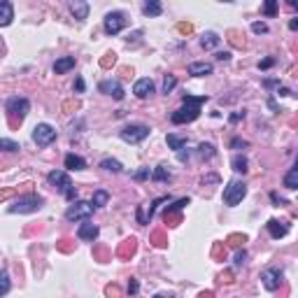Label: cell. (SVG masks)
Returning a JSON list of instances; mask_svg holds the SVG:
<instances>
[{
  "label": "cell",
  "instance_id": "cell-1",
  "mask_svg": "<svg viewBox=\"0 0 298 298\" xmlns=\"http://www.w3.org/2000/svg\"><path fill=\"white\" fill-rule=\"evenodd\" d=\"M203 103H208V96H184L182 107L170 114V121L175 123V126H179V123H189L193 119H198Z\"/></svg>",
  "mask_w": 298,
  "mask_h": 298
},
{
  "label": "cell",
  "instance_id": "cell-2",
  "mask_svg": "<svg viewBox=\"0 0 298 298\" xmlns=\"http://www.w3.org/2000/svg\"><path fill=\"white\" fill-rule=\"evenodd\" d=\"M42 205H44L42 196H37V193H26V196H19L17 201L7 208V212L9 214H30V212L42 210Z\"/></svg>",
  "mask_w": 298,
  "mask_h": 298
},
{
  "label": "cell",
  "instance_id": "cell-3",
  "mask_svg": "<svg viewBox=\"0 0 298 298\" xmlns=\"http://www.w3.org/2000/svg\"><path fill=\"white\" fill-rule=\"evenodd\" d=\"M47 182H49L54 189H59V191H61L70 203H75V198H77V189L72 186L70 177H68L65 170H52V173L47 175Z\"/></svg>",
  "mask_w": 298,
  "mask_h": 298
},
{
  "label": "cell",
  "instance_id": "cell-4",
  "mask_svg": "<svg viewBox=\"0 0 298 298\" xmlns=\"http://www.w3.org/2000/svg\"><path fill=\"white\" fill-rule=\"evenodd\" d=\"M28 110H30V103H28V98H19V96H12L5 100V112L12 121H24L26 119Z\"/></svg>",
  "mask_w": 298,
  "mask_h": 298
},
{
  "label": "cell",
  "instance_id": "cell-5",
  "mask_svg": "<svg viewBox=\"0 0 298 298\" xmlns=\"http://www.w3.org/2000/svg\"><path fill=\"white\" fill-rule=\"evenodd\" d=\"M93 203H89V201H75L65 210V219L68 221H87L91 214H93Z\"/></svg>",
  "mask_w": 298,
  "mask_h": 298
},
{
  "label": "cell",
  "instance_id": "cell-6",
  "mask_svg": "<svg viewBox=\"0 0 298 298\" xmlns=\"http://www.w3.org/2000/svg\"><path fill=\"white\" fill-rule=\"evenodd\" d=\"M245 193H247L245 182H240V179H231L228 186L224 189V203H226L228 208H236L238 203L245 198Z\"/></svg>",
  "mask_w": 298,
  "mask_h": 298
},
{
  "label": "cell",
  "instance_id": "cell-7",
  "mask_svg": "<svg viewBox=\"0 0 298 298\" xmlns=\"http://www.w3.org/2000/svg\"><path fill=\"white\" fill-rule=\"evenodd\" d=\"M149 126H145V123H131V126H126V128H121V140L123 142H131V145H138V142H142L145 138L149 135Z\"/></svg>",
  "mask_w": 298,
  "mask_h": 298
},
{
  "label": "cell",
  "instance_id": "cell-8",
  "mask_svg": "<svg viewBox=\"0 0 298 298\" xmlns=\"http://www.w3.org/2000/svg\"><path fill=\"white\" fill-rule=\"evenodd\" d=\"M56 140V128L49 126V123H37L33 128V142L37 147H49L52 142Z\"/></svg>",
  "mask_w": 298,
  "mask_h": 298
},
{
  "label": "cell",
  "instance_id": "cell-9",
  "mask_svg": "<svg viewBox=\"0 0 298 298\" xmlns=\"http://www.w3.org/2000/svg\"><path fill=\"white\" fill-rule=\"evenodd\" d=\"M126 26V14L123 12H110L103 21V28H105L107 35H117V33H121V28Z\"/></svg>",
  "mask_w": 298,
  "mask_h": 298
},
{
  "label": "cell",
  "instance_id": "cell-10",
  "mask_svg": "<svg viewBox=\"0 0 298 298\" xmlns=\"http://www.w3.org/2000/svg\"><path fill=\"white\" fill-rule=\"evenodd\" d=\"M261 282L268 291H275L282 282V270L280 268H266V270L261 272Z\"/></svg>",
  "mask_w": 298,
  "mask_h": 298
},
{
  "label": "cell",
  "instance_id": "cell-11",
  "mask_svg": "<svg viewBox=\"0 0 298 298\" xmlns=\"http://www.w3.org/2000/svg\"><path fill=\"white\" fill-rule=\"evenodd\" d=\"M98 91H100V93H107V96H112L114 100H121L123 98V87L117 82V79H103V82L98 84Z\"/></svg>",
  "mask_w": 298,
  "mask_h": 298
},
{
  "label": "cell",
  "instance_id": "cell-12",
  "mask_svg": "<svg viewBox=\"0 0 298 298\" xmlns=\"http://www.w3.org/2000/svg\"><path fill=\"white\" fill-rule=\"evenodd\" d=\"M98 226L96 224H89V221H84V224H79V228H77V238L79 240H84V242H93L98 238Z\"/></svg>",
  "mask_w": 298,
  "mask_h": 298
},
{
  "label": "cell",
  "instance_id": "cell-13",
  "mask_svg": "<svg viewBox=\"0 0 298 298\" xmlns=\"http://www.w3.org/2000/svg\"><path fill=\"white\" fill-rule=\"evenodd\" d=\"M133 93L138 98H147V96H151L154 93V82L149 77H142V79H138L135 84H133Z\"/></svg>",
  "mask_w": 298,
  "mask_h": 298
},
{
  "label": "cell",
  "instance_id": "cell-14",
  "mask_svg": "<svg viewBox=\"0 0 298 298\" xmlns=\"http://www.w3.org/2000/svg\"><path fill=\"white\" fill-rule=\"evenodd\" d=\"M166 201H168L166 196H163V198H156V201H151V203H149V210L147 212L142 210V208H138V212H135V214H138V224H149V221H151V217H154V210H156L161 203H166Z\"/></svg>",
  "mask_w": 298,
  "mask_h": 298
},
{
  "label": "cell",
  "instance_id": "cell-15",
  "mask_svg": "<svg viewBox=\"0 0 298 298\" xmlns=\"http://www.w3.org/2000/svg\"><path fill=\"white\" fill-rule=\"evenodd\" d=\"M266 228H268V233H270L272 240H280V238H284L287 233H289V226L282 224V221H277V219H268Z\"/></svg>",
  "mask_w": 298,
  "mask_h": 298
},
{
  "label": "cell",
  "instance_id": "cell-16",
  "mask_svg": "<svg viewBox=\"0 0 298 298\" xmlns=\"http://www.w3.org/2000/svg\"><path fill=\"white\" fill-rule=\"evenodd\" d=\"M68 7H70L72 17L79 19V21H84L89 17V2H84V0H70Z\"/></svg>",
  "mask_w": 298,
  "mask_h": 298
},
{
  "label": "cell",
  "instance_id": "cell-17",
  "mask_svg": "<svg viewBox=\"0 0 298 298\" xmlns=\"http://www.w3.org/2000/svg\"><path fill=\"white\" fill-rule=\"evenodd\" d=\"M75 65H77L75 56H63V59H59V61L54 63V72H56V75H65V72L72 70Z\"/></svg>",
  "mask_w": 298,
  "mask_h": 298
},
{
  "label": "cell",
  "instance_id": "cell-18",
  "mask_svg": "<svg viewBox=\"0 0 298 298\" xmlns=\"http://www.w3.org/2000/svg\"><path fill=\"white\" fill-rule=\"evenodd\" d=\"M189 75L191 77H208V75H212V63H191L189 65Z\"/></svg>",
  "mask_w": 298,
  "mask_h": 298
},
{
  "label": "cell",
  "instance_id": "cell-19",
  "mask_svg": "<svg viewBox=\"0 0 298 298\" xmlns=\"http://www.w3.org/2000/svg\"><path fill=\"white\" fill-rule=\"evenodd\" d=\"M63 163H65L68 170H84V168H87V161L82 156H77V154H65Z\"/></svg>",
  "mask_w": 298,
  "mask_h": 298
},
{
  "label": "cell",
  "instance_id": "cell-20",
  "mask_svg": "<svg viewBox=\"0 0 298 298\" xmlns=\"http://www.w3.org/2000/svg\"><path fill=\"white\" fill-rule=\"evenodd\" d=\"M14 19V9H12V2H0V26H9Z\"/></svg>",
  "mask_w": 298,
  "mask_h": 298
},
{
  "label": "cell",
  "instance_id": "cell-21",
  "mask_svg": "<svg viewBox=\"0 0 298 298\" xmlns=\"http://www.w3.org/2000/svg\"><path fill=\"white\" fill-rule=\"evenodd\" d=\"M151 179H154V182H170V179H173V175H170L168 166H163V163H161V166L154 168V173H151Z\"/></svg>",
  "mask_w": 298,
  "mask_h": 298
},
{
  "label": "cell",
  "instance_id": "cell-22",
  "mask_svg": "<svg viewBox=\"0 0 298 298\" xmlns=\"http://www.w3.org/2000/svg\"><path fill=\"white\" fill-rule=\"evenodd\" d=\"M161 12H163V7H161V2H156V0H149V2L142 5V14L145 17H158Z\"/></svg>",
  "mask_w": 298,
  "mask_h": 298
},
{
  "label": "cell",
  "instance_id": "cell-23",
  "mask_svg": "<svg viewBox=\"0 0 298 298\" xmlns=\"http://www.w3.org/2000/svg\"><path fill=\"white\" fill-rule=\"evenodd\" d=\"M166 142H168V147L175 149L177 154H179V151L186 147V138H179V135H173V133H170V135H166Z\"/></svg>",
  "mask_w": 298,
  "mask_h": 298
},
{
  "label": "cell",
  "instance_id": "cell-24",
  "mask_svg": "<svg viewBox=\"0 0 298 298\" xmlns=\"http://www.w3.org/2000/svg\"><path fill=\"white\" fill-rule=\"evenodd\" d=\"M107 201H110V193L103 191V189H98V191L93 193V198H91V203H93V208H96V210H100V208H105Z\"/></svg>",
  "mask_w": 298,
  "mask_h": 298
},
{
  "label": "cell",
  "instance_id": "cell-25",
  "mask_svg": "<svg viewBox=\"0 0 298 298\" xmlns=\"http://www.w3.org/2000/svg\"><path fill=\"white\" fill-rule=\"evenodd\" d=\"M100 168L107 170V173H121L123 170V166L117 161V158H103V161H100Z\"/></svg>",
  "mask_w": 298,
  "mask_h": 298
},
{
  "label": "cell",
  "instance_id": "cell-26",
  "mask_svg": "<svg viewBox=\"0 0 298 298\" xmlns=\"http://www.w3.org/2000/svg\"><path fill=\"white\" fill-rule=\"evenodd\" d=\"M219 40H221V37L217 35V33H203L201 44L205 47V49H214V47L219 44Z\"/></svg>",
  "mask_w": 298,
  "mask_h": 298
},
{
  "label": "cell",
  "instance_id": "cell-27",
  "mask_svg": "<svg viewBox=\"0 0 298 298\" xmlns=\"http://www.w3.org/2000/svg\"><path fill=\"white\" fill-rule=\"evenodd\" d=\"M282 184L287 186V189H298V170H296V168H291L289 173L284 175Z\"/></svg>",
  "mask_w": 298,
  "mask_h": 298
},
{
  "label": "cell",
  "instance_id": "cell-28",
  "mask_svg": "<svg viewBox=\"0 0 298 298\" xmlns=\"http://www.w3.org/2000/svg\"><path fill=\"white\" fill-rule=\"evenodd\" d=\"M231 166H233L236 173H242V175H245L247 173V158L242 156V154H236V156L231 158Z\"/></svg>",
  "mask_w": 298,
  "mask_h": 298
},
{
  "label": "cell",
  "instance_id": "cell-29",
  "mask_svg": "<svg viewBox=\"0 0 298 298\" xmlns=\"http://www.w3.org/2000/svg\"><path fill=\"white\" fill-rule=\"evenodd\" d=\"M189 203H191V201H189V198H179V201H177V203H173V208H168V210H166V221H168V217H173L175 212H179V210H182V208H186Z\"/></svg>",
  "mask_w": 298,
  "mask_h": 298
},
{
  "label": "cell",
  "instance_id": "cell-30",
  "mask_svg": "<svg viewBox=\"0 0 298 298\" xmlns=\"http://www.w3.org/2000/svg\"><path fill=\"white\" fill-rule=\"evenodd\" d=\"M198 156H201V158H212V156H214V147H212L210 142H203L201 147H198Z\"/></svg>",
  "mask_w": 298,
  "mask_h": 298
},
{
  "label": "cell",
  "instance_id": "cell-31",
  "mask_svg": "<svg viewBox=\"0 0 298 298\" xmlns=\"http://www.w3.org/2000/svg\"><path fill=\"white\" fill-rule=\"evenodd\" d=\"M175 87H177V77L175 75H166V79H163V93H173Z\"/></svg>",
  "mask_w": 298,
  "mask_h": 298
},
{
  "label": "cell",
  "instance_id": "cell-32",
  "mask_svg": "<svg viewBox=\"0 0 298 298\" xmlns=\"http://www.w3.org/2000/svg\"><path fill=\"white\" fill-rule=\"evenodd\" d=\"M263 14H266V17H275V14H277V0H268V2L263 5Z\"/></svg>",
  "mask_w": 298,
  "mask_h": 298
},
{
  "label": "cell",
  "instance_id": "cell-33",
  "mask_svg": "<svg viewBox=\"0 0 298 298\" xmlns=\"http://www.w3.org/2000/svg\"><path fill=\"white\" fill-rule=\"evenodd\" d=\"M0 147L5 149V151H19V142H12L9 138H2L0 140Z\"/></svg>",
  "mask_w": 298,
  "mask_h": 298
},
{
  "label": "cell",
  "instance_id": "cell-34",
  "mask_svg": "<svg viewBox=\"0 0 298 298\" xmlns=\"http://www.w3.org/2000/svg\"><path fill=\"white\" fill-rule=\"evenodd\" d=\"M0 282H2V289H0V294H2V296H7V294H9V275H7V270H2V275H0Z\"/></svg>",
  "mask_w": 298,
  "mask_h": 298
},
{
  "label": "cell",
  "instance_id": "cell-35",
  "mask_svg": "<svg viewBox=\"0 0 298 298\" xmlns=\"http://www.w3.org/2000/svg\"><path fill=\"white\" fill-rule=\"evenodd\" d=\"M252 33H256V35H263V33H268V26H266L263 21H254V24H252Z\"/></svg>",
  "mask_w": 298,
  "mask_h": 298
},
{
  "label": "cell",
  "instance_id": "cell-36",
  "mask_svg": "<svg viewBox=\"0 0 298 298\" xmlns=\"http://www.w3.org/2000/svg\"><path fill=\"white\" fill-rule=\"evenodd\" d=\"M133 177H135L138 182H142V179H149V177H151V173H149V168H142V170H138Z\"/></svg>",
  "mask_w": 298,
  "mask_h": 298
},
{
  "label": "cell",
  "instance_id": "cell-37",
  "mask_svg": "<svg viewBox=\"0 0 298 298\" xmlns=\"http://www.w3.org/2000/svg\"><path fill=\"white\" fill-rule=\"evenodd\" d=\"M138 291H140V284H138V280H133V277H131V282H128V294L135 296Z\"/></svg>",
  "mask_w": 298,
  "mask_h": 298
},
{
  "label": "cell",
  "instance_id": "cell-38",
  "mask_svg": "<svg viewBox=\"0 0 298 298\" xmlns=\"http://www.w3.org/2000/svg\"><path fill=\"white\" fill-rule=\"evenodd\" d=\"M245 259H247V252H245V249H240V252L236 254V266H238V268L245 263Z\"/></svg>",
  "mask_w": 298,
  "mask_h": 298
},
{
  "label": "cell",
  "instance_id": "cell-39",
  "mask_svg": "<svg viewBox=\"0 0 298 298\" xmlns=\"http://www.w3.org/2000/svg\"><path fill=\"white\" fill-rule=\"evenodd\" d=\"M231 147H233V149H240V147L245 149V147H247V140H240V138H233V140H231Z\"/></svg>",
  "mask_w": 298,
  "mask_h": 298
},
{
  "label": "cell",
  "instance_id": "cell-40",
  "mask_svg": "<svg viewBox=\"0 0 298 298\" xmlns=\"http://www.w3.org/2000/svg\"><path fill=\"white\" fill-rule=\"evenodd\" d=\"M272 63H275V59H263V61L259 63V68H261V70H268V68H270Z\"/></svg>",
  "mask_w": 298,
  "mask_h": 298
},
{
  "label": "cell",
  "instance_id": "cell-41",
  "mask_svg": "<svg viewBox=\"0 0 298 298\" xmlns=\"http://www.w3.org/2000/svg\"><path fill=\"white\" fill-rule=\"evenodd\" d=\"M217 61H231V52H217Z\"/></svg>",
  "mask_w": 298,
  "mask_h": 298
},
{
  "label": "cell",
  "instance_id": "cell-42",
  "mask_svg": "<svg viewBox=\"0 0 298 298\" xmlns=\"http://www.w3.org/2000/svg\"><path fill=\"white\" fill-rule=\"evenodd\" d=\"M270 201L275 203V205H284V198H280V196H277V193H275V191L270 193Z\"/></svg>",
  "mask_w": 298,
  "mask_h": 298
},
{
  "label": "cell",
  "instance_id": "cell-43",
  "mask_svg": "<svg viewBox=\"0 0 298 298\" xmlns=\"http://www.w3.org/2000/svg\"><path fill=\"white\" fill-rule=\"evenodd\" d=\"M240 119H245V112H236L233 117H231V121L236 123V121H240Z\"/></svg>",
  "mask_w": 298,
  "mask_h": 298
},
{
  "label": "cell",
  "instance_id": "cell-44",
  "mask_svg": "<svg viewBox=\"0 0 298 298\" xmlns=\"http://www.w3.org/2000/svg\"><path fill=\"white\" fill-rule=\"evenodd\" d=\"M75 89H77L79 93H82V91H84V79H82V77H79L77 82H75Z\"/></svg>",
  "mask_w": 298,
  "mask_h": 298
},
{
  "label": "cell",
  "instance_id": "cell-45",
  "mask_svg": "<svg viewBox=\"0 0 298 298\" xmlns=\"http://www.w3.org/2000/svg\"><path fill=\"white\" fill-rule=\"evenodd\" d=\"M289 28H291V30H298V17H296V19H291V21H289Z\"/></svg>",
  "mask_w": 298,
  "mask_h": 298
},
{
  "label": "cell",
  "instance_id": "cell-46",
  "mask_svg": "<svg viewBox=\"0 0 298 298\" xmlns=\"http://www.w3.org/2000/svg\"><path fill=\"white\" fill-rule=\"evenodd\" d=\"M277 93H280V96H289V89L282 87V89H277Z\"/></svg>",
  "mask_w": 298,
  "mask_h": 298
},
{
  "label": "cell",
  "instance_id": "cell-47",
  "mask_svg": "<svg viewBox=\"0 0 298 298\" xmlns=\"http://www.w3.org/2000/svg\"><path fill=\"white\" fill-rule=\"evenodd\" d=\"M154 298H175V296H173V294H156Z\"/></svg>",
  "mask_w": 298,
  "mask_h": 298
},
{
  "label": "cell",
  "instance_id": "cell-48",
  "mask_svg": "<svg viewBox=\"0 0 298 298\" xmlns=\"http://www.w3.org/2000/svg\"><path fill=\"white\" fill-rule=\"evenodd\" d=\"M289 5H291V7H294V9H296V12H298V0H291Z\"/></svg>",
  "mask_w": 298,
  "mask_h": 298
},
{
  "label": "cell",
  "instance_id": "cell-49",
  "mask_svg": "<svg viewBox=\"0 0 298 298\" xmlns=\"http://www.w3.org/2000/svg\"><path fill=\"white\" fill-rule=\"evenodd\" d=\"M294 168H296V170H298V161H296V166H294Z\"/></svg>",
  "mask_w": 298,
  "mask_h": 298
}]
</instances>
